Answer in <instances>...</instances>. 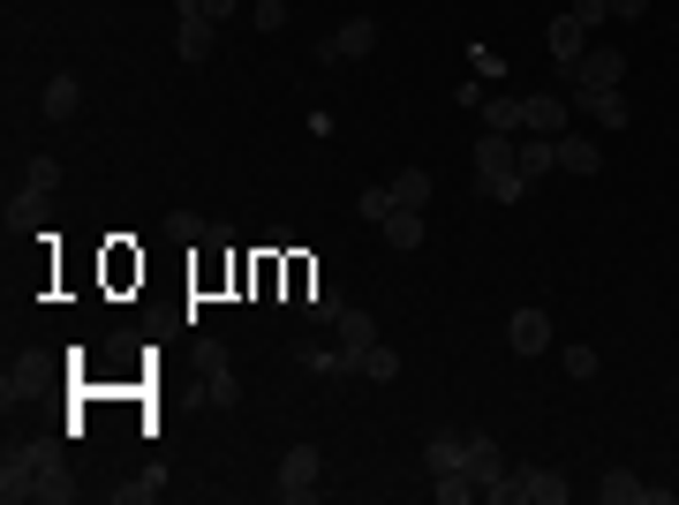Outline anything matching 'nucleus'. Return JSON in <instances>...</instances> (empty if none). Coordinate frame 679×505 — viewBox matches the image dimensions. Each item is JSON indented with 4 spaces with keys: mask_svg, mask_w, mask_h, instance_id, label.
Here are the masks:
<instances>
[{
    "mask_svg": "<svg viewBox=\"0 0 679 505\" xmlns=\"http://www.w3.org/2000/svg\"><path fill=\"white\" fill-rule=\"evenodd\" d=\"M355 370H362V377H370V385H393V377H400V354H393V347H385V339H377V347H370V354H362V362H355Z\"/></svg>",
    "mask_w": 679,
    "mask_h": 505,
    "instance_id": "a211bd4d",
    "label": "nucleus"
},
{
    "mask_svg": "<svg viewBox=\"0 0 679 505\" xmlns=\"http://www.w3.org/2000/svg\"><path fill=\"white\" fill-rule=\"evenodd\" d=\"M61 189V167L53 159H30V196H53Z\"/></svg>",
    "mask_w": 679,
    "mask_h": 505,
    "instance_id": "c85d7f7f",
    "label": "nucleus"
},
{
    "mask_svg": "<svg viewBox=\"0 0 679 505\" xmlns=\"http://www.w3.org/2000/svg\"><path fill=\"white\" fill-rule=\"evenodd\" d=\"M484 196H499V204H521V196H528L521 167H513V173H491V181H484Z\"/></svg>",
    "mask_w": 679,
    "mask_h": 505,
    "instance_id": "393cba45",
    "label": "nucleus"
},
{
    "mask_svg": "<svg viewBox=\"0 0 679 505\" xmlns=\"http://www.w3.org/2000/svg\"><path fill=\"white\" fill-rule=\"evenodd\" d=\"M295 310H310V325H340V310H347V302H340L325 280H310V287L295 295Z\"/></svg>",
    "mask_w": 679,
    "mask_h": 505,
    "instance_id": "f8f14e48",
    "label": "nucleus"
},
{
    "mask_svg": "<svg viewBox=\"0 0 679 505\" xmlns=\"http://www.w3.org/2000/svg\"><path fill=\"white\" fill-rule=\"evenodd\" d=\"M476 173H484V181H491V173H513V137L507 129H484V137H476Z\"/></svg>",
    "mask_w": 679,
    "mask_h": 505,
    "instance_id": "9d476101",
    "label": "nucleus"
},
{
    "mask_svg": "<svg viewBox=\"0 0 679 505\" xmlns=\"http://www.w3.org/2000/svg\"><path fill=\"white\" fill-rule=\"evenodd\" d=\"M393 204H400V196H393V181L362 189V219H370V226H385V219H393Z\"/></svg>",
    "mask_w": 679,
    "mask_h": 505,
    "instance_id": "4be33fe9",
    "label": "nucleus"
},
{
    "mask_svg": "<svg viewBox=\"0 0 679 505\" xmlns=\"http://www.w3.org/2000/svg\"><path fill=\"white\" fill-rule=\"evenodd\" d=\"M174 8H181V15H204V0H174Z\"/></svg>",
    "mask_w": 679,
    "mask_h": 505,
    "instance_id": "f704fd0d",
    "label": "nucleus"
},
{
    "mask_svg": "<svg viewBox=\"0 0 679 505\" xmlns=\"http://www.w3.org/2000/svg\"><path fill=\"white\" fill-rule=\"evenodd\" d=\"M234 8H242V0H204V15H212V23H227Z\"/></svg>",
    "mask_w": 679,
    "mask_h": 505,
    "instance_id": "72a5a7b5",
    "label": "nucleus"
},
{
    "mask_svg": "<svg viewBox=\"0 0 679 505\" xmlns=\"http://www.w3.org/2000/svg\"><path fill=\"white\" fill-rule=\"evenodd\" d=\"M469 483H476V498H491V505H513L521 491H513V468L499 461V445L491 438H469Z\"/></svg>",
    "mask_w": 679,
    "mask_h": 505,
    "instance_id": "f257e3e1",
    "label": "nucleus"
},
{
    "mask_svg": "<svg viewBox=\"0 0 679 505\" xmlns=\"http://www.w3.org/2000/svg\"><path fill=\"white\" fill-rule=\"evenodd\" d=\"M212 38H219V23H212V15H181V30H174V53L196 68V61H212Z\"/></svg>",
    "mask_w": 679,
    "mask_h": 505,
    "instance_id": "423d86ee",
    "label": "nucleus"
},
{
    "mask_svg": "<svg viewBox=\"0 0 679 505\" xmlns=\"http://www.w3.org/2000/svg\"><path fill=\"white\" fill-rule=\"evenodd\" d=\"M196 370H227V347L219 339H196Z\"/></svg>",
    "mask_w": 679,
    "mask_h": 505,
    "instance_id": "2f4dec72",
    "label": "nucleus"
},
{
    "mask_svg": "<svg viewBox=\"0 0 679 505\" xmlns=\"http://www.w3.org/2000/svg\"><path fill=\"white\" fill-rule=\"evenodd\" d=\"M566 15H574V23H581V30H597V23H612V0H574V8H566Z\"/></svg>",
    "mask_w": 679,
    "mask_h": 505,
    "instance_id": "cd10ccee",
    "label": "nucleus"
},
{
    "mask_svg": "<svg viewBox=\"0 0 679 505\" xmlns=\"http://www.w3.org/2000/svg\"><path fill=\"white\" fill-rule=\"evenodd\" d=\"M559 167H566V173H597V167H604L597 137H559Z\"/></svg>",
    "mask_w": 679,
    "mask_h": 505,
    "instance_id": "4468645a",
    "label": "nucleus"
},
{
    "mask_svg": "<svg viewBox=\"0 0 679 505\" xmlns=\"http://www.w3.org/2000/svg\"><path fill=\"white\" fill-rule=\"evenodd\" d=\"M159 498V476H129V483H114V505H152Z\"/></svg>",
    "mask_w": 679,
    "mask_h": 505,
    "instance_id": "5701e85b",
    "label": "nucleus"
},
{
    "mask_svg": "<svg viewBox=\"0 0 679 505\" xmlns=\"http://www.w3.org/2000/svg\"><path fill=\"white\" fill-rule=\"evenodd\" d=\"M0 498H8V505L38 498V483H30V461H23V453H8V468H0Z\"/></svg>",
    "mask_w": 679,
    "mask_h": 505,
    "instance_id": "f3484780",
    "label": "nucleus"
},
{
    "mask_svg": "<svg viewBox=\"0 0 679 505\" xmlns=\"http://www.w3.org/2000/svg\"><path fill=\"white\" fill-rule=\"evenodd\" d=\"M76 106H84V83H76V76H53V83H46V121H68Z\"/></svg>",
    "mask_w": 679,
    "mask_h": 505,
    "instance_id": "2eb2a0df",
    "label": "nucleus"
},
{
    "mask_svg": "<svg viewBox=\"0 0 679 505\" xmlns=\"http://www.w3.org/2000/svg\"><path fill=\"white\" fill-rule=\"evenodd\" d=\"M393 196L423 211V204H431V173H423V167H400V173H393Z\"/></svg>",
    "mask_w": 679,
    "mask_h": 505,
    "instance_id": "6ab92c4d",
    "label": "nucleus"
},
{
    "mask_svg": "<svg viewBox=\"0 0 679 505\" xmlns=\"http://www.w3.org/2000/svg\"><path fill=\"white\" fill-rule=\"evenodd\" d=\"M423 468H431V476H453V468H469V438H453V430H438V438L423 445Z\"/></svg>",
    "mask_w": 679,
    "mask_h": 505,
    "instance_id": "1a4fd4ad",
    "label": "nucleus"
},
{
    "mask_svg": "<svg viewBox=\"0 0 679 505\" xmlns=\"http://www.w3.org/2000/svg\"><path fill=\"white\" fill-rule=\"evenodd\" d=\"M333 339H340V354H347V362H362V354L377 347V318H370V310H340Z\"/></svg>",
    "mask_w": 679,
    "mask_h": 505,
    "instance_id": "39448f33",
    "label": "nucleus"
},
{
    "mask_svg": "<svg viewBox=\"0 0 679 505\" xmlns=\"http://www.w3.org/2000/svg\"><path fill=\"white\" fill-rule=\"evenodd\" d=\"M204 400H212V407H234V377H227V370H204Z\"/></svg>",
    "mask_w": 679,
    "mask_h": 505,
    "instance_id": "bb28decb",
    "label": "nucleus"
},
{
    "mask_svg": "<svg viewBox=\"0 0 679 505\" xmlns=\"http://www.w3.org/2000/svg\"><path fill=\"white\" fill-rule=\"evenodd\" d=\"M280 476H287V483H325V453H318V445H295V453L280 461Z\"/></svg>",
    "mask_w": 679,
    "mask_h": 505,
    "instance_id": "dca6fc26",
    "label": "nucleus"
},
{
    "mask_svg": "<svg viewBox=\"0 0 679 505\" xmlns=\"http://www.w3.org/2000/svg\"><path fill=\"white\" fill-rule=\"evenodd\" d=\"M167 234H174V242H204V234H212V226H196V219H189V211H174V219H167Z\"/></svg>",
    "mask_w": 679,
    "mask_h": 505,
    "instance_id": "7c9ffc66",
    "label": "nucleus"
},
{
    "mask_svg": "<svg viewBox=\"0 0 679 505\" xmlns=\"http://www.w3.org/2000/svg\"><path fill=\"white\" fill-rule=\"evenodd\" d=\"M385 242H393V249H423V211H415V204H393Z\"/></svg>",
    "mask_w": 679,
    "mask_h": 505,
    "instance_id": "ddd939ff",
    "label": "nucleus"
},
{
    "mask_svg": "<svg viewBox=\"0 0 679 505\" xmlns=\"http://www.w3.org/2000/svg\"><path fill=\"white\" fill-rule=\"evenodd\" d=\"M333 46H340V61H362V53H377V23H370V15H347Z\"/></svg>",
    "mask_w": 679,
    "mask_h": 505,
    "instance_id": "9b49d317",
    "label": "nucleus"
},
{
    "mask_svg": "<svg viewBox=\"0 0 679 505\" xmlns=\"http://www.w3.org/2000/svg\"><path fill=\"white\" fill-rule=\"evenodd\" d=\"M507 347L513 354H543V347H551V318H543V310H513Z\"/></svg>",
    "mask_w": 679,
    "mask_h": 505,
    "instance_id": "0eeeda50",
    "label": "nucleus"
},
{
    "mask_svg": "<svg viewBox=\"0 0 679 505\" xmlns=\"http://www.w3.org/2000/svg\"><path fill=\"white\" fill-rule=\"evenodd\" d=\"M566 106L589 114L597 129H627V121H635V114H627V91H566Z\"/></svg>",
    "mask_w": 679,
    "mask_h": 505,
    "instance_id": "20e7f679",
    "label": "nucleus"
},
{
    "mask_svg": "<svg viewBox=\"0 0 679 505\" xmlns=\"http://www.w3.org/2000/svg\"><path fill=\"white\" fill-rule=\"evenodd\" d=\"M597 498H604V505H635V498H642V483H635L627 468H612V476L597 483Z\"/></svg>",
    "mask_w": 679,
    "mask_h": 505,
    "instance_id": "aec40b11",
    "label": "nucleus"
},
{
    "mask_svg": "<svg viewBox=\"0 0 679 505\" xmlns=\"http://www.w3.org/2000/svg\"><path fill=\"white\" fill-rule=\"evenodd\" d=\"M257 30H287V0H257Z\"/></svg>",
    "mask_w": 679,
    "mask_h": 505,
    "instance_id": "c756f323",
    "label": "nucleus"
},
{
    "mask_svg": "<svg viewBox=\"0 0 679 505\" xmlns=\"http://www.w3.org/2000/svg\"><path fill=\"white\" fill-rule=\"evenodd\" d=\"M476 498V483H469V468H453V476H438V505H461Z\"/></svg>",
    "mask_w": 679,
    "mask_h": 505,
    "instance_id": "a878e982",
    "label": "nucleus"
},
{
    "mask_svg": "<svg viewBox=\"0 0 679 505\" xmlns=\"http://www.w3.org/2000/svg\"><path fill=\"white\" fill-rule=\"evenodd\" d=\"M476 114H484V121H491V129H521V99H507V91H499V99H484V106H476Z\"/></svg>",
    "mask_w": 679,
    "mask_h": 505,
    "instance_id": "412c9836",
    "label": "nucleus"
},
{
    "mask_svg": "<svg viewBox=\"0 0 679 505\" xmlns=\"http://www.w3.org/2000/svg\"><path fill=\"white\" fill-rule=\"evenodd\" d=\"M612 15H619V23H635V15H650V0H612Z\"/></svg>",
    "mask_w": 679,
    "mask_h": 505,
    "instance_id": "473e14b6",
    "label": "nucleus"
},
{
    "mask_svg": "<svg viewBox=\"0 0 679 505\" xmlns=\"http://www.w3.org/2000/svg\"><path fill=\"white\" fill-rule=\"evenodd\" d=\"M566 121H574V106H566L559 91H536V99H521V129H528V137H566Z\"/></svg>",
    "mask_w": 679,
    "mask_h": 505,
    "instance_id": "f03ea898",
    "label": "nucleus"
},
{
    "mask_svg": "<svg viewBox=\"0 0 679 505\" xmlns=\"http://www.w3.org/2000/svg\"><path fill=\"white\" fill-rule=\"evenodd\" d=\"M619 83H627V53L589 46V53H581V83H574V91H619Z\"/></svg>",
    "mask_w": 679,
    "mask_h": 505,
    "instance_id": "7ed1b4c3",
    "label": "nucleus"
},
{
    "mask_svg": "<svg viewBox=\"0 0 679 505\" xmlns=\"http://www.w3.org/2000/svg\"><path fill=\"white\" fill-rule=\"evenodd\" d=\"M513 491L528 505H566V483H559L551 468H513Z\"/></svg>",
    "mask_w": 679,
    "mask_h": 505,
    "instance_id": "6e6552de",
    "label": "nucleus"
},
{
    "mask_svg": "<svg viewBox=\"0 0 679 505\" xmlns=\"http://www.w3.org/2000/svg\"><path fill=\"white\" fill-rule=\"evenodd\" d=\"M559 362H566V377H581V385L604 370V362H597V347H559Z\"/></svg>",
    "mask_w": 679,
    "mask_h": 505,
    "instance_id": "b1692460",
    "label": "nucleus"
}]
</instances>
